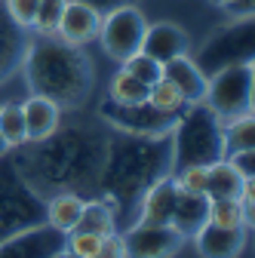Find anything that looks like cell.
<instances>
[{
    "label": "cell",
    "mask_w": 255,
    "mask_h": 258,
    "mask_svg": "<svg viewBox=\"0 0 255 258\" xmlns=\"http://www.w3.org/2000/svg\"><path fill=\"white\" fill-rule=\"evenodd\" d=\"M37 4L40 0H4V13H7V19L22 31V28H31V22H34V16H37Z\"/></svg>",
    "instance_id": "obj_32"
},
{
    "label": "cell",
    "mask_w": 255,
    "mask_h": 258,
    "mask_svg": "<svg viewBox=\"0 0 255 258\" xmlns=\"http://www.w3.org/2000/svg\"><path fill=\"white\" fill-rule=\"evenodd\" d=\"M215 7H221V10H228L231 16H252L255 13V0H212Z\"/></svg>",
    "instance_id": "obj_35"
},
{
    "label": "cell",
    "mask_w": 255,
    "mask_h": 258,
    "mask_svg": "<svg viewBox=\"0 0 255 258\" xmlns=\"http://www.w3.org/2000/svg\"><path fill=\"white\" fill-rule=\"evenodd\" d=\"M108 139L92 126H68L55 129L43 142H25L10 151V160L25 175V181L40 197L58 190L95 187L105 163Z\"/></svg>",
    "instance_id": "obj_1"
},
{
    "label": "cell",
    "mask_w": 255,
    "mask_h": 258,
    "mask_svg": "<svg viewBox=\"0 0 255 258\" xmlns=\"http://www.w3.org/2000/svg\"><path fill=\"white\" fill-rule=\"evenodd\" d=\"M0 136L7 139L10 151H13V148H22V145L28 142V136H25V117H22V105H16V102L0 105Z\"/></svg>",
    "instance_id": "obj_26"
},
{
    "label": "cell",
    "mask_w": 255,
    "mask_h": 258,
    "mask_svg": "<svg viewBox=\"0 0 255 258\" xmlns=\"http://www.w3.org/2000/svg\"><path fill=\"white\" fill-rule=\"evenodd\" d=\"M0 4H4V0H0Z\"/></svg>",
    "instance_id": "obj_39"
},
{
    "label": "cell",
    "mask_w": 255,
    "mask_h": 258,
    "mask_svg": "<svg viewBox=\"0 0 255 258\" xmlns=\"http://www.w3.org/2000/svg\"><path fill=\"white\" fill-rule=\"evenodd\" d=\"M120 237L126 258H175L187 240L172 224H148V221L130 224Z\"/></svg>",
    "instance_id": "obj_10"
},
{
    "label": "cell",
    "mask_w": 255,
    "mask_h": 258,
    "mask_svg": "<svg viewBox=\"0 0 255 258\" xmlns=\"http://www.w3.org/2000/svg\"><path fill=\"white\" fill-rule=\"evenodd\" d=\"M175 117L178 114H166L160 108H154L148 99L136 105H117L111 99L102 102V120L111 123L117 133H130V136H169Z\"/></svg>",
    "instance_id": "obj_9"
},
{
    "label": "cell",
    "mask_w": 255,
    "mask_h": 258,
    "mask_svg": "<svg viewBox=\"0 0 255 258\" xmlns=\"http://www.w3.org/2000/svg\"><path fill=\"white\" fill-rule=\"evenodd\" d=\"M172 181H175L178 190L206 194V166H181V169H172Z\"/></svg>",
    "instance_id": "obj_31"
},
{
    "label": "cell",
    "mask_w": 255,
    "mask_h": 258,
    "mask_svg": "<svg viewBox=\"0 0 255 258\" xmlns=\"http://www.w3.org/2000/svg\"><path fill=\"white\" fill-rule=\"evenodd\" d=\"M252 58H255V22L252 16H240L231 25L212 31L194 61L206 77H212L215 71L231 68V64H252Z\"/></svg>",
    "instance_id": "obj_6"
},
{
    "label": "cell",
    "mask_w": 255,
    "mask_h": 258,
    "mask_svg": "<svg viewBox=\"0 0 255 258\" xmlns=\"http://www.w3.org/2000/svg\"><path fill=\"white\" fill-rule=\"evenodd\" d=\"M7 154H10V145H7L4 136H0V157H7Z\"/></svg>",
    "instance_id": "obj_38"
},
{
    "label": "cell",
    "mask_w": 255,
    "mask_h": 258,
    "mask_svg": "<svg viewBox=\"0 0 255 258\" xmlns=\"http://www.w3.org/2000/svg\"><path fill=\"white\" fill-rule=\"evenodd\" d=\"M225 160L231 163V169H234L243 181H255V148H252V151H234V154H225Z\"/></svg>",
    "instance_id": "obj_33"
},
{
    "label": "cell",
    "mask_w": 255,
    "mask_h": 258,
    "mask_svg": "<svg viewBox=\"0 0 255 258\" xmlns=\"http://www.w3.org/2000/svg\"><path fill=\"white\" fill-rule=\"evenodd\" d=\"M243 190V178L231 169L228 160H218V163L206 166V197L209 200H225V197H240Z\"/></svg>",
    "instance_id": "obj_20"
},
{
    "label": "cell",
    "mask_w": 255,
    "mask_h": 258,
    "mask_svg": "<svg viewBox=\"0 0 255 258\" xmlns=\"http://www.w3.org/2000/svg\"><path fill=\"white\" fill-rule=\"evenodd\" d=\"M172 172L169 136H130L117 133L108 139L105 163L95 187L102 190L105 203H111L117 228L126 224V212H133L148 184Z\"/></svg>",
    "instance_id": "obj_2"
},
{
    "label": "cell",
    "mask_w": 255,
    "mask_h": 258,
    "mask_svg": "<svg viewBox=\"0 0 255 258\" xmlns=\"http://www.w3.org/2000/svg\"><path fill=\"white\" fill-rule=\"evenodd\" d=\"M148 102L154 105V108H160V111H166V114H178L181 108H184V99H181V92L169 83V80H157V83H151L148 86Z\"/></svg>",
    "instance_id": "obj_28"
},
{
    "label": "cell",
    "mask_w": 255,
    "mask_h": 258,
    "mask_svg": "<svg viewBox=\"0 0 255 258\" xmlns=\"http://www.w3.org/2000/svg\"><path fill=\"white\" fill-rule=\"evenodd\" d=\"M99 25H102V16L99 13H92L89 7L77 4V0H68L55 34L61 40L74 43V46H86V43H92L95 37H99Z\"/></svg>",
    "instance_id": "obj_14"
},
{
    "label": "cell",
    "mask_w": 255,
    "mask_h": 258,
    "mask_svg": "<svg viewBox=\"0 0 255 258\" xmlns=\"http://www.w3.org/2000/svg\"><path fill=\"white\" fill-rule=\"evenodd\" d=\"M65 246V234H58L49 224L19 231L7 240H0V258H49Z\"/></svg>",
    "instance_id": "obj_11"
},
{
    "label": "cell",
    "mask_w": 255,
    "mask_h": 258,
    "mask_svg": "<svg viewBox=\"0 0 255 258\" xmlns=\"http://www.w3.org/2000/svg\"><path fill=\"white\" fill-rule=\"evenodd\" d=\"M246 237H249L246 228H218V224L206 221L194 234V243L203 258H237L246 246Z\"/></svg>",
    "instance_id": "obj_13"
},
{
    "label": "cell",
    "mask_w": 255,
    "mask_h": 258,
    "mask_svg": "<svg viewBox=\"0 0 255 258\" xmlns=\"http://www.w3.org/2000/svg\"><path fill=\"white\" fill-rule=\"evenodd\" d=\"M206 212H209V197H206V194L178 190V194H175V209H172L169 224H172L181 237H194L203 224H206Z\"/></svg>",
    "instance_id": "obj_18"
},
{
    "label": "cell",
    "mask_w": 255,
    "mask_h": 258,
    "mask_svg": "<svg viewBox=\"0 0 255 258\" xmlns=\"http://www.w3.org/2000/svg\"><path fill=\"white\" fill-rule=\"evenodd\" d=\"M43 215H46V197H40L25 181L10 154L0 157V240L37 228V224H43Z\"/></svg>",
    "instance_id": "obj_5"
},
{
    "label": "cell",
    "mask_w": 255,
    "mask_h": 258,
    "mask_svg": "<svg viewBox=\"0 0 255 258\" xmlns=\"http://www.w3.org/2000/svg\"><path fill=\"white\" fill-rule=\"evenodd\" d=\"M145 55H151L154 61L166 64L169 58H178V55H187V34L172 25V22H157V25H148L145 37H142V49Z\"/></svg>",
    "instance_id": "obj_12"
},
{
    "label": "cell",
    "mask_w": 255,
    "mask_h": 258,
    "mask_svg": "<svg viewBox=\"0 0 255 258\" xmlns=\"http://www.w3.org/2000/svg\"><path fill=\"white\" fill-rule=\"evenodd\" d=\"M65 4L68 0H40L37 4V16L31 22V31H37L40 37H49L58 31V22H61V13H65Z\"/></svg>",
    "instance_id": "obj_27"
},
{
    "label": "cell",
    "mask_w": 255,
    "mask_h": 258,
    "mask_svg": "<svg viewBox=\"0 0 255 258\" xmlns=\"http://www.w3.org/2000/svg\"><path fill=\"white\" fill-rule=\"evenodd\" d=\"M108 99L117 102V105H136V102L148 99V86L139 77H133L126 68H120L108 83Z\"/></svg>",
    "instance_id": "obj_23"
},
{
    "label": "cell",
    "mask_w": 255,
    "mask_h": 258,
    "mask_svg": "<svg viewBox=\"0 0 255 258\" xmlns=\"http://www.w3.org/2000/svg\"><path fill=\"white\" fill-rule=\"evenodd\" d=\"M209 224H218V228H246V215L240 200L225 197V200H209V212H206ZM249 231V228H246Z\"/></svg>",
    "instance_id": "obj_25"
},
{
    "label": "cell",
    "mask_w": 255,
    "mask_h": 258,
    "mask_svg": "<svg viewBox=\"0 0 255 258\" xmlns=\"http://www.w3.org/2000/svg\"><path fill=\"white\" fill-rule=\"evenodd\" d=\"M49 258H77V255H71V252H68V249H65V246H61V249H58V252H55V255H49Z\"/></svg>",
    "instance_id": "obj_37"
},
{
    "label": "cell",
    "mask_w": 255,
    "mask_h": 258,
    "mask_svg": "<svg viewBox=\"0 0 255 258\" xmlns=\"http://www.w3.org/2000/svg\"><path fill=\"white\" fill-rule=\"evenodd\" d=\"M160 77H163V80H169V83L181 92L184 105L203 102V95H206V74L197 68V61H194V58H187V55L169 58V61L163 64Z\"/></svg>",
    "instance_id": "obj_16"
},
{
    "label": "cell",
    "mask_w": 255,
    "mask_h": 258,
    "mask_svg": "<svg viewBox=\"0 0 255 258\" xmlns=\"http://www.w3.org/2000/svg\"><path fill=\"white\" fill-rule=\"evenodd\" d=\"M169 157L172 169L209 166L225 160V120L203 102L184 105L169 133Z\"/></svg>",
    "instance_id": "obj_4"
},
{
    "label": "cell",
    "mask_w": 255,
    "mask_h": 258,
    "mask_svg": "<svg viewBox=\"0 0 255 258\" xmlns=\"http://www.w3.org/2000/svg\"><path fill=\"white\" fill-rule=\"evenodd\" d=\"M77 4L89 7L92 13H99V16H108L111 10H117V7H123V4H130V0H77Z\"/></svg>",
    "instance_id": "obj_36"
},
{
    "label": "cell",
    "mask_w": 255,
    "mask_h": 258,
    "mask_svg": "<svg viewBox=\"0 0 255 258\" xmlns=\"http://www.w3.org/2000/svg\"><path fill=\"white\" fill-rule=\"evenodd\" d=\"M148 31V22H145V13L139 7H130L123 4L117 10H111L108 16H102V25H99V40L102 49L117 58V61H126L130 55H136L142 49V37Z\"/></svg>",
    "instance_id": "obj_8"
},
{
    "label": "cell",
    "mask_w": 255,
    "mask_h": 258,
    "mask_svg": "<svg viewBox=\"0 0 255 258\" xmlns=\"http://www.w3.org/2000/svg\"><path fill=\"white\" fill-rule=\"evenodd\" d=\"M123 68L130 71L133 77H139L145 86H151V83L160 80L163 64H160V61H154V58H151V55H145V52H136V55H130V58L123 61Z\"/></svg>",
    "instance_id": "obj_29"
},
{
    "label": "cell",
    "mask_w": 255,
    "mask_h": 258,
    "mask_svg": "<svg viewBox=\"0 0 255 258\" xmlns=\"http://www.w3.org/2000/svg\"><path fill=\"white\" fill-rule=\"evenodd\" d=\"M77 231H89V234H114L117 231V218H114V209L111 203L105 200H92V203H83V212H80V221H77Z\"/></svg>",
    "instance_id": "obj_22"
},
{
    "label": "cell",
    "mask_w": 255,
    "mask_h": 258,
    "mask_svg": "<svg viewBox=\"0 0 255 258\" xmlns=\"http://www.w3.org/2000/svg\"><path fill=\"white\" fill-rule=\"evenodd\" d=\"M83 197L77 190H58V194H49L46 197V215L43 221L49 228H55L58 234H68L77 228L80 221V212H83Z\"/></svg>",
    "instance_id": "obj_19"
},
{
    "label": "cell",
    "mask_w": 255,
    "mask_h": 258,
    "mask_svg": "<svg viewBox=\"0 0 255 258\" xmlns=\"http://www.w3.org/2000/svg\"><path fill=\"white\" fill-rule=\"evenodd\" d=\"M22 117H25V136L28 142H43L61 126V108L43 95H28L22 102Z\"/></svg>",
    "instance_id": "obj_17"
},
{
    "label": "cell",
    "mask_w": 255,
    "mask_h": 258,
    "mask_svg": "<svg viewBox=\"0 0 255 258\" xmlns=\"http://www.w3.org/2000/svg\"><path fill=\"white\" fill-rule=\"evenodd\" d=\"M102 246V234H89V231H68L65 234V249L77 258H92Z\"/></svg>",
    "instance_id": "obj_30"
},
{
    "label": "cell",
    "mask_w": 255,
    "mask_h": 258,
    "mask_svg": "<svg viewBox=\"0 0 255 258\" xmlns=\"http://www.w3.org/2000/svg\"><path fill=\"white\" fill-rule=\"evenodd\" d=\"M22 34H19V28L7 19L4 7H0V80H4L13 68H16V61L22 58Z\"/></svg>",
    "instance_id": "obj_21"
},
{
    "label": "cell",
    "mask_w": 255,
    "mask_h": 258,
    "mask_svg": "<svg viewBox=\"0 0 255 258\" xmlns=\"http://www.w3.org/2000/svg\"><path fill=\"white\" fill-rule=\"evenodd\" d=\"M175 181L172 175H163L157 178L154 184L145 187V194L139 197V221H148V224H169L172 218V209H175Z\"/></svg>",
    "instance_id": "obj_15"
},
{
    "label": "cell",
    "mask_w": 255,
    "mask_h": 258,
    "mask_svg": "<svg viewBox=\"0 0 255 258\" xmlns=\"http://www.w3.org/2000/svg\"><path fill=\"white\" fill-rule=\"evenodd\" d=\"M252 102H255V68L252 64H231V68H221L212 77H206L203 105L215 111L221 120L252 114Z\"/></svg>",
    "instance_id": "obj_7"
},
{
    "label": "cell",
    "mask_w": 255,
    "mask_h": 258,
    "mask_svg": "<svg viewBox=\"0 0 255 258\" xmlns=\"http://www.w3.org/2000/svg\"><path fill=\"white\" fill-rule=\"evenodd\" d=\"M92 258H126V249H123V237L114 231V234H105L102 237V246Z\"/></svg>",
    "instance_id": "obj_34"
},
{
    "label": "cell",
    "mask_w": 255,
    "mask_h": 258,
    "mask_svg": "<svg viewBox=\"0 0 255 258\" xmlns=\"http://www.w3.org/2000/svg\"><path fill=\"white\" fill-rule=\"evenodd\" d=\"M22 74L31 95H43L61 111H77L92 92V61L83 46L61 40L58 34L31 40L22 49Z\"/></svg>",
    "instance_id": "obj_3"
},
{
    "label": "cell",
    "mask_w": 255,
    "mask_h": 258,
    "mask_svg": "<svg viewBox=\"0 0 255 258\" xmlns=\"http://www.w3.org/2000/svg\"><path fill=\"white\" fill-rule=\"evenodd\" d=\"M252 148H255V120H252V114L225 120V154L252 151Z\"/></svg>",
    "instance_id": "obj_24"
}]
</instances>
